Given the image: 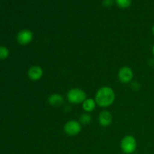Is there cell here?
Returning <instances> with one entry per match:
<instances>
[{"label":"cell","mask_w":154,"mask_h":154,"mask_svg":"<svg viewBox=\"0 0 154 154\" xmlns=\"http://www.w3.org/2000/svg\"><path fill=\"white\" fill-rule=\"evenodd\" d=\"M112 115L108 111H102L99 115V124L103 127H107V126H110L112 123Z\"/></svg>","instance_id":"8"},{"label":"cell","mask_w":154,"mask_h":154,"mask_svg":"<svg viewBox=\"0 0 154 154\" xmlns=\"http://www.w3.org/2000/svg\"><path fill=\"white\" fill-rule=\"evenodd\" d=\"M81 123L76 120H69L64 126V132L70 136L78 135L81 132Z\"/></svg>","instance_id":"4"},{"label":"cell","mask_w":154,"mask_h":154,"mask_svg":"<svg viewBox=\"0 0 154 154\" xmlns=\"http://www.w3.org/2000/svg\"><path fill=\"white\" fill-rule=\"evenodd\" d=\"M64 102V98L62 95L58 94V93H54V94L51 95L48 98V102L52 106H60Z\"/></svg>","instance_id":"9"},{"label":"cell","mask_w":154,"mask_h":154,"mask_svg":"<svg viewBox=\"0 0 154 154\" xmlns=\"http://www.w3.org/2000/svg\"><path fill=\"white\" fill-rule=\"evenodd\" d=\"M115 100V93L114 90L109 87H102L98 90L95 96L96 103L99 106L106 108L114 103Z\"/></svg>","instance_id":"1"},{"label":"cell","mask_w":154,"mask_h":154,"mask_svg":"<svg viewBox=\"0 0 154 154\" xmlns=\"http://www.w3.org/2000/svg\"><path fill=\"white\" fill-rule=\"evenodd\" d=\"M27 75L32 81H38L43 76V69L39 66H33L29 68Z\"/></svg>","instance_id":"7"},{"label":"cell","mask_w":154,"mask_h":154,"mask_svg":"<svg viewBox=\"0 0 154 154\" xmlns=\"http://www.w3.org/2000/svg\"><path fill=\"white\" fill-rule=\"evenodd\" d=\"M152 32H153V34L154 35V25L153 26V27H152Z\"/></svg>","instance_id":"15"},{"label":"cell","mask_w":154,"mask_h":154,"mask_svg":"<svg viewBox=\"0 0 154 154\" xmlns=\"http://www.w3.org/2000/svg\"><path fill=\"white\" fill-rule=\"evenodd\" d=\"M153 55H154V45H153Z\"/></svg>","instance_id":"16"},{"label":"cell","mask_w":154,"mask_h":154,"mask_svg":"<svg viewBox=\"0 0 154 154\" xmlns=\"http://www.w3.org/2000/svg\"><path fill=\"white\" fill-rule=\"evenodd\" d=\"M115 1L118 7L121 8H129L132 3V0H115Z\"/></svg>","instance_id":"11"},{"label":"cell","mask_w":154,"mask_h":154,"mask_svg":"<svg viewBox=\"0 0 154 154\" xmlns=\"http://www.w3.org/2000/svg\"><path fill=\"white\" fill-rule=\"evenodd\" d=\"M67 99L72 104H81L87 99V94L81 89L73 88L68 92Z\"/></svg>","instance_id":"2"},{"label":"cell","mask_w":154,"mask_h":154,"mask_svg":"<svg viewBox=\"0 0 154 154\" xmlns=\"http://www.w3.org/2000/svg\"><path fill=\"white\" fill-rule=\"evenodd\" d=\"M96 101L93 99H87L82 103L83 109L86 112H91L96 108Z\"/></svg>","instance_id":"10"},{"label":"cell","mask_w":154,"mask_h":154,"mask_svg":"<svg viewBox=\"0 0 154 154\" xmlns=\"http://www.w3.org/2000/svg\"><path fill=\"white\" fill-rule=\"evenodd\" d=\"M9 56V51L6 47L0 46V60H5Z\"/></svg>","instance_id":"13"},{"label":"cell","mask_w":154,"mask_h":154,"mask_svg":"<svg viewBox=\"0 0 154 154\" xmlns=\"http://www.w3.org/2000/svg\"><path fill=\"white\" fill-rule=\"evenodd\" d=\"M33 39V33L29 29H22L17 35V41L21 45H26L31 43Z\"/></svg>","instance_id":"5"},{"label":"cell","mask_w":154,"mask_h":154,"mask_svg":"<svg viewBox=\"0 0 154 154\" xmlns=\"http://www.w3.org/2000/svg\"><path fill=\"white\" fill-rule=\"evenodd\" d=\"M133 72L132 69L127 66H123L119 70L118 78L123 84H128L133 79Z\"/></svg>","instance_id":"6"},{"label":"cell","mask_w":154,"mask_h":154,"mask_svg":"<svg viewBox=\"0 0 154 154\" xmlns=\"http://www.w3.org/2000/svg\"><path fill=\"white\" fill-rule=\"evenodd\" d=\"M103 5L106 7H110L113 5V0H103Z\"/></svg>","instance_id":"14"},{"label":"cell","mask_w":154,"mask_h":154,"mask_svg":"<svg viewBox=\"0 0 154 154\" xmlns=\"http://www.w3.org/2000/svg\"><path fill=\"white\" fill-rule=\"evenodd\" d=\"M120 147L123 153L126 154L132 153L136 150L137 141L132 135H126L122 139Z\"/></svg>","instance_id":"3"},{"label":"cell","mask_w":154,"mask_h":154,"mask_svg":"<svg viewBox=\"0 0 154 154\" xmlns=\"http://www.w3.org/2000/svg\"><path fill=\"white\" fill-rule=\"evenodd\" d=\"M92 117L90 114H83L80 117V123L81 124L87 125L91 122Z\"/></svg>","instance_id":"12"}]
</instances>
